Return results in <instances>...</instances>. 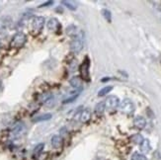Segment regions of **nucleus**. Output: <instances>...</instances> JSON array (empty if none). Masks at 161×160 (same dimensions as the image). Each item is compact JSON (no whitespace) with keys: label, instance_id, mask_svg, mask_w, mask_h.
<instances>
[{"label":"nucleus","instance_id":"4be33fe9","mask_svg":"<svg viewBox=\"0 0 161 160\" xmlns=\"http://www.w3.org/2000/svg\"><path fill=\"white\" fill-rule=\"evenodd\" d=\"M80 95V92H78V93H76V94H74L73 96H71V97H68V98H66L64 101H63L62 103L63 104H67V103H71V102H73L74 100H75L78 96Z\"/></svg>","mask_w":161,"mask_h":160},{"label":"nucleus","instance_id":"2eb2a0df","mask_svg":"<svg viewBox=\"0 0 161 160\" xmlns=\"http://www.w3.org/2000/svg\"><path fill=\"white\" fill-rule=\"evenodd\" d=\"M44 148V143H39V144H37V145L35 146V148H34L33 154L35 155L36 157H38L39 155L42 154Z\"/></svg>","mask_w":161,"mask_h":160},{"label":"nucleus","instance_id":"a211bd4d","mask_svg":"<svg viewBox=\"0 0 161 160\" xmlns=\"http://www.w3.org/2000/svg\"><path fill=\"white\" fill-rule=\"evenodd\" d=\"M112 89H113V86H106V87L102 88V89H101V90L99 91L98 96H99V97H103V96L107 95L108 93L111 92V91H112Z\"/></svg>","mask_w":161,"mask_h":160},{"label":"nucleus","instance_id":"0eeeda50","mask_svg":"<svg viewBox=\"0 0 161 160\" xmlns=\"http://www.w3.org/2000/svg\"><path fill=\"white\" fill-rule=\"evenodd\" d=\"M133 125L136 128H137L138 129H142L145 128V126H146V121H145V119L141 116H137L134 118L133 120Z\"/></svg>","mask_w":161,"mask_h":160},{"label":"nucleus","instance_id":"423d86ee","mask_svg":"<svg viewBox=\"0 0 161 160\" xmlns=\"http://www.w3.org/2000/svg\"><path fill=\"white\" fill-rule=\"evenodd\" d=\"M105 105H106V108H109V109H116L120 105V100L115 95L108 96L105 101Z\"/></svg>","mask_w":161,"mask_h":160},{"label":"nucleus","instance_id":"4468645a","mask_svg":"<svg viewBox=\"0 0 161 160\" xmlns=\"http://www.w3.org/2000/svg\"><path fill=\"white\" fill-rule=\"evenodd\" d=\"M24 129H25V126L23 125V122H17L12 129V133L14 136H19L24 131Z\"/></svg>","mask_w":161,"mask_h":160},{"label":"nucleus","instance_id":"ddd939ff","mask_svg":"<svg viewBox=\"0 0 161 160\" xmlns=\"http://www.w3.org/2000/svg\"><path fill=\"white\" fill-rule=\"evenodd\" d=\"M150 142H149L148 139H143L142 140V142L140 143V151L142 153H147V152L150 151Z\"/></svg>","mask_w":161,"mask_h":160},{"label":"nucleus","instance_id":"f3484780","mask_svg":"<svg viewBox=\"0 0 161 160\" xmlns=\"http://www.w3.org/2000/svg\"><path fill=\"white\" fill-rule=\"evenodd\" d=\"M143 139H143V137H142L141 135H140V133H136V135H133L132 137H130V140H132L133 142V143H136V144H140Z\"/></svg>","mask_w":161,"mask_h":160},{"label":"nucleus","instance_id":"f257e3e1","mask_svg":"<svg viewBox=\"0 0 161 160\" xmlns=\"http://www.w3.org/2000/svg\"><path fill=\"white\" fill-rule=\"evenodd\" d=\"M80 75L84 81H90V59L88 57L84 58L83 62L80 65Z\"/></svg>","mask_w":161,"mask_h":160},{"label":"nucleus","instance_id":"1a4fd4ad","mask_svg":"<svg viewBox=\"0 0 161 160\" xmlns=\"http://www.w3.org/2000/svg\"><path fill=\"white\" fill-rule=\"evenodd\" d=\"M52 117V115L50 113L47 114H43V115H39V116H36L35 118L32 119L33 122H44V121H48L51 120Z\"/></svg>","mask_w":161,"mask_h":160},{"label":"nucleus","instance_id":"dca6fc26","mask_svg":"<svg viewBox=\"0 0 161 160\" xmlns=\"http://www.w3.org/2000/svg\"><path fill=\"white\" fill-rule=\"evenodd\" d=\"M105 109H106V105H105V102H100V103H98L95 106V113L97 115H102L104 112H105Z\"/></svg>","mask_w":161,"mask_h":160},{"label":"nucleus","instance_id":"6e6552de","mask_svg":"<svg viewBox=\"0 0 161 160\" xmlns=\"http://www.w3.org/2000/svg\"><path fill=\"white\" fill-rule=\"evenodd\" d=\"M90 119H91V112L89 109H84V110H82L81 112V114H80V117H79V121L81 122H87L90 121Z\"/></svg>","mask_w":161,"mask_h":160},{"label":"nucleus","instance_id":"f8f14e48","mask_svg":"<svg viewBox=\"0 0 161 160\" xmlns=\"http://www.w3.org/2000/svg\"><path fill=\"white\" fill-rule=\"evenodd\" d=\"M51 145L54 148H59L62 145V137L61 136H54L51 137Z\"/></svg>","mask_w":161,"mask_h":160},{"label":"nucleus","instance_id":"9b49d317","mask_svg":"<svg viewBox=\"0 0 161 160\" xmlns=\"http://www.w3.org/2000/svg\"><path fill=\"white\" fill-rule=\"evenodd\" d=\"M48 29L51 30V31H54V30L58 29L61 27V24H59V22L58 21V19H55V18H51L48 21Z\"/></svg>","mask_w":161,"mask_h":160},{"label":"nucleus","instance_id":"39448f33","mask_svg":"<svg viewBox=\"0 0 161 160\" xmlns=\"http://www.w3.org/2000/svg\"><path fill=\"white\" fill-rule=\"evenodd\" d=\"M44 21L46 20H44V18L43 16H37L34 18V20L32 22V29L36 34H39L43 30L44 26Z\"/></svg>","mask_w":161,"mask_h":160},{"label":"nucleus","instance_id":"6ab92c4d","mask_svg":"<svg viewBox=\"0 0 161 160\" xmlns=\"http://www.w3.org/2000/svg\"><path fill=\"white\" fill-rule=\"evenodd\" d=\"M102 15H103V17L106 19L107 22H112V13H111V11H109L108 9H103L102 10Z\"/></svg>","mask_w":161,"mask_h":160},{"label":"nucleus","instance_id":"412c9836","mask_svg":"<svg viewBox=\"0 0 161 160\" xmlns=\"http://www.w3.org/2000/svg\"><path fill=\"white\" fill-rule=\"evenodd\" d=\"M61 3L63 5H64L65 7H67L69 10H71V11H75L76 10V5H74V4H72L70 1H65V0H63V1H61Z\"/></svg>","mask_w":161,"mask_h":160},{"label":"nucleus","instance_id":"5701e85b","mask_svg":"<svg viewBox=\"0 0 161 160\" xmlns=\"http://www.w3.org/2000/svg\"><path fill=\"white\" fill-rule=\"evenodd\" d=\"M54 1H47V2H44V3H43V4H41L40 6H39V8H43V7H48V6H51V5H52L54 4Z\"/></svg>","mask_w":161,"mask_h":160},{"label":"nucleus","instance_id":"7ed1b4c3","mask_svg":"<svg viewBox=\"0 0 161 160\" xmlns=\"http://www.w3.org/2000/svg\"><path fill=\"white\" fill-rule=\"evenodd\" d=\"M134 109H136L134 104L132 100H130V99H125L121 104H120V110L126 115L133 114L134 112Z\"/></svg>","mask_w":161,"mask_h":160},{"label":"nucleus","instance_id":"f03ea898","mask_svg":"<svg viewBox=\"0 0 161 160\" xmlns=\"http://www.w3.org/2000/svg\"><path fill=\"white\" fill-rule=\"evenodd\" d=\"M27 42V37L24 34V33L19 32V33H16L14 36L12 40H11V47H15V49H20V47H24V44Z\"/></svg>","mask_w":161,"mask_h":160},{"label":"nucleus","instance_id":"20e7f679","mask_svg":"<svg viewBox=\"0 0 161 160\" xmlns=\"http://www.w3.org/2000/svg\"><path fill=\"white\" fill-rule=\"evenodd\" d=\"M83 46H84L83 38H75L70 42L69 47H70V51H72V53L78 54L82 51V49H83Z\"/></svg>","mask_w":161,"mask_h":160},{"label":"nucleus","instance_id":"393cba45","mask_svg":"<svg viewBox=\"0 0 161 160\" xmlns=\"http://www.w3.org/2000/svg\"><path fill=\"white\" fill-rule=\"evenodd\" d=\"M0 44H1V42H0Z\"/></svg>","mask_w":161,"mask_h":160},{"label":"nucleus","instance_id":"b1692460","mask_svg":"<svg viewBox=\"0 0 161 160\" xmlns=\"http://www.w3.org/2000/svg\"><path fill=\"white\" fill-rule=\"evenodd\" d=\"M57 11H58V12H63V10H62V8H61V7H58V8H57Z\"/></svg>","mask_w":161,"mask_h":160},{"label":"nucleus","instance_id":"9d476101","mask_svg":"<svg viewBox=\"0 0 161 160\" xmlns=\"http://www.w3.org/2000/svg\"><path fill=\"white\" fill-rule=\"evenodd\" d=\"M69 83L70 85L72 86L73 88L75 89H81V85H82V81H81V78L79 76H73L71 79L69 80Z\"/></svg>","mask_w":161,"mask_h":160},{"label":"nucleus","instance_id":"aec40b11","mask_svg":"<svg viewBox=\"0 0 161 160\" xmlns=\"http://www.w3.org/2000/svg\"><path fill=\"white\" fill-rule=\"evenodd\" d=\"M130 160H147V158L145 157V155L138 153V152H136L132 155V159Z\"/></svg>","mask_w":161,"mask_h":160}]
</instances>
